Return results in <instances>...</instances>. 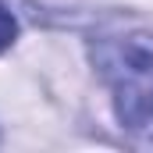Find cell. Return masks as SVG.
I'll return each mask as SVG.
<instances>
[{"mask_svg": "<svg viewBox=\"0 0 153 153\" xmlns=\"http://www.w3.org/2000/svg\"><path fill=\"white\" fill-rule=\"evenodd\" d=\"M96 75L111 85L125 132L153 139V32L96 36L89 43Z\"/></svg>", "mask_w": 153, "mask_h": 153, "instance_id": "1", "label": "cell"}, {"mask_svg": "<svg viewBox=\"0 0 153 153\" xmlns=\"http://www.w3.org/2000/svg\"><path fill=\"white\" fill-rule=\"evenodd\" d=\"M14 39H18V18H14V14L0 4V53H4Z\"/></svg>", "mask_w": 153, "mask_h": 153, "instance_id": "2", "label": "cell"}]
</instances>
